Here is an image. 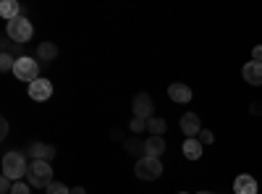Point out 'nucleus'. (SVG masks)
Wrapping results in <instances>:
<instances>
[{
    "mask_svg": "<svg viewBox=\"0 0 262 194\" xmlns=\"http://www.w3.org/2000/svg\"><path fill=\"white\" fill-rule=\"evenodd\" d=\"M27 179H29V186H37V189L45 186L48 189L53 184V168H50V163L48 160H32L29 170H27Z\"/></svg>",
    "mask_w": 262,
    "mask_h": 194,
    "instance_id": "1",
    "label": "nucleus"
},
{
    "mask_svg": "<svg viewBox=\"0 0 262 194\" xmlns=\"http://www.w3.org/2000/svg\"><path fill=\"white\" fill-rule=\"evenodd\" d=\"M29 163L24 153H6L3 155V176H8L11 181H18L21 176H27Z\"/></svg>",
    "mask_w": 262,
    "mask_h": 194,
    "instance_id": "2",
    "label": "nucleus"
},
{
    "mask_svg": "<svg viewBox=\"0 0 262 194\" xmlns=\"http://www.w3.org/2000/svg\"><path fill=\"white\" fill-rule=\"evenodd\" d=\"M6 34H8V39L16 42V45H27V42L32 39V34H34V27H32V21H29V18L18 16V18L8 21Z\"/></svg>",
    "mask_w": 262,
    "mask_h": 194,
    "instance_id": "3",
    "label": "nucleus"
},
{
    "mask_svg": "<svg viewBox=\"0 0 262 194\" xmlns=\"http://www.w3.org/2000/svg\"><path fill=\"white\" fill-rule=\"evenodd\" d=\"M134 174H137V179H142V181H158L160 176H163V163H160V158H139L137 160V168H134Z\"/></svg>",
    "mask_w": 262,
    "mask_h": 194,
    "instance_id": "4",
    "label": "nucleus"
},
{
    "mask_svg": "<svg viewBox=\"0 0 262 194\" xmlns=\"http://www.w3.org/2000/svg\"><path fill=\"white\" fill-rule=\"evenodd\" d=\"M13 74H16V79L27 81V84L37 81V79H39V63H37V58H29V55H21V58H16Z\"/></svg>",
    "mask_w": 262,
    "mask_h": 194,
    "instance_id": "5",
    "label": "nucleus"
},
{
    "mask_svg": "<svg viewBox=\"0 0 262 194\" xmlns=\"http://www.w3.org/2000/svg\"><path fill=\"white\" fill-rule=\"evenodd\" d=\"M131 111H134V118H142V121L155 118V105H152V97L147 92L134 95V100H131Z\"/></svg>",
    "mask_w": 262,
    "mask_h": 194,
    "instance_id": "6",
    "label": "nucleus"
},
{
    "mask_svg": "<svg viewBox=\"0 0 262 194\" xmlns=\"http://www.w3.org/2000/svg\"><path fill=\"white\" fill-rule=\"evenodd\" d=\"M29 97L32 100H37V102H45V100H50L53 97V81L50 79H37V81H32L29 84Z\"/></svg>",
    "mask_w": 262,
    "mask_h": 194,
    "instance_id": "7",
    "label": "nucleus"
},
{
    "mask_svg": "<svg viewBox=\"0 0 262 194\" xmlns=\"http://www.w3.org/2000/svg\"><path fill=\"white\" fill-rule=\"evenodd\" d=\"M181 132L186 134V139H196L202 132V123H200V116L196 113H184L181 116Z\"/></svg>",
    "mask_w": 262,
    "mask_h": 194,
    "instance_id": "8",
    "label": "nucleus"
},
{
    "mask_svg": "<svg viewBox=\"0 0 262 194\" xmlns=\"http://www.w3.org/2000/svg\"><path fill=\"white\" fill-rule=\"evenodd\" d=\"M242 76H244L247 84H252V87H262V63L249 60L247 66L242 69Z\"/></svg>",
    "mask_w": 262,
    "mask_h": 194,
    "instance_id": "9",
    "label": "nucleus"
},
{
    "mask_svg": "<svg viewBox=\"0 0 262 194\" xmlns=\"http://www.w3.org/2000/svg\"><path fill=\"white\" fill-rule=\"evenodd\" d=\"M165 153V142L163 137H147L144 144H142V155L144 158H160Z\"/></svg>",
    "mask_w": 262,
    "mask_h": 194,
    "instance_id": "10",
    "label": "nucleus"
},
{
    "mask_svg": "<svg viewBox=\"0 0 262 194\" xmlns=\"http://www.w3.org/2000/svg\"><path fill=\"white\" fill-rule=\"evenodd\" d=\"M29 158L32 160H53L55 158V147L53 144H45V142H34L32 147H29Z\"/></svg>",
    "mask_w": 262,
    "mask_h": 194,
    "instance_id": "11",
    "label": "nucleus"
},
{
    "mask_svg": "<svg viewBox=\"0 0 262 194\" xmlns=\"http://www.w3.org/2000/svg\"><path fill=\"white\" fill-rule=\"evenodd\" d=\"M168 97H170L173 102H179V105H186V102L191 100V90H189V84H181V81L170 84V87H168Z\"/></svg>",
    "mask_w": 262,
    "mask_h": 194,
    "instance_id": "12",
    "label": "nucleus"
},
{
    "mask_svg": "<svg viewBox=\"0 0 262 194\" xmlns=\"http://www.w3.org/2000/svg\"><path fill=\"white\" fill-rule=\"evenodd\" d=\"M233 194H257V181H254V176H249V174L236 176V181H233Z\"/></svg>",
    "mask_w": 262,
    "mask_h": 194,
    "instance_id": "13",
    "label": "nucleus"
},
{
    "mask_svg": "<svg viewBox=\"0 0 262 194\" xmlns=\"http://www.w3.org/2000/svg\"><path fill=\"white\" fill-rule=\"evenodd\" d=\"M181 153L186 160H200L202 153H205V144L200 139H184V147H181Z\"/></svg>",
    "mask_w": 262,
    "mask_h": 194,
    "instance_id": "14",
    "label": "nucleus"
},
{
    "mask_svg": "<svg viewBox=\"0 0 262 194\" xmlns=\"http://www.w3.org/2000/svg\"><path fill=\"white\" fill-rule=\"evenodd\" d=\"M0 16H3L6 21H13V18L21 16V6L16 3V0H3V3H0Z\"/></svg>",
    "mask_w": 262,
    "mask_h": 194,
    "instance_id": "15",
    "label": "nucleus"
},
{
    "mask_svg": "<svg viewBox=\"0 0 262 194\" xmlns=\"http://www.w3.org/2000/svg\"><path fill=\"white\" fill-rule=\"evenodd\" d=\"M37 58L42 63H48L53 58H58V45L55 42H39V48H37Z\"/></svg>",
    "mask_w": 262,
    "mask_h": 194,
    "instance_id": "16",
    "label": "nucleus"
},
{
    "mask_svg": "<svg viewBox=\"0 0 262 194\" xmlns=\"http://www.w3.org/2000/svg\"><path fill=\"white\" fill-rule=\"evenodd\" d=\"M147 132H149V137H163L165 134V118H149L147 121Z\"/></svg>",
    "mask_w": 262,
    "mask_h": 194,
    "instance_id": "17",
    "label": "nucleus"
},
{
    "mask_svg": "<svg viewBox=\"0 0 262 194\" xmlns=\"http://www.w3.org/2000/svg\"><path fill=\"white\" fill-rule=\"evenodd\" d=\"M13 66H16V58H13L11 53L0 55V71H13Z\"/></svg>",
    "mask_w": 262,
    "mask_h": 194,
    "instance_id": "18",
    "label": "nucleus"
},
{
    "mask_svg": "<svg viewBox=\"0 0 262 194\" xmlns=\"http://www.w3.org/2000/svg\"><path fill=\"white\" fill-rule=\"evenodd\" d=\"M48 194H71V189L66 186V184H60V181H53L48 186Z\"/></svg>",
    "mask_w": 262,
    "mask_h": 194,
    "instance_id": "19",
    "label": "nucleus"
},
{
    "mask_svg": "<svg viewBox=\"0 0 262 194\" xmlns=\"http://www.w3.org/2000/svg\"><path fill=\"white\" fill-rule=\"evenodd\" d=\"M11 194H32V189H29V184H24V181H13Z\"/></svg>",
    "mask_w": 262,
    "mask_h": 194,
    "instance_id": "20",
    "label": "nucleus"
},
{
    "mask_svg": "<svg viewBox=\"0 0 262 194\" xmlns=\"http://www.w3.org/2000/svg\"><path fill=\"white\" fill-rule=\"evenodd\" d=\"M196 139H200L202 144H212V142H215V134H212V132H207V128H202V132H200V137H196Z\"/></svg>",
    "mask_w": 262,
    "mask_h": 194,
    "instance_id": "21",
    "label": "nucleus"
},
{
    "mask_svg": "<svg viewBox=\"0 0 262 194\" xmlns=\"http://www.w3.org/2000/svg\"><path fill=\"white\" fill-rule=\"evenodd\" d=\"M144 128H147V121H142V118H134V121H131V132H134V134L144 132Z\"/></svg>",
    "mask_w": 262,
    "mask_h": 194,
    "instance_id": "22",
    "label": "nucleus"
},
{
    "mask_svg": "<svg viewBox=\"0 0 262 194\" xmlns=\"http://www.w3.org/2000/svg\"><path fill=\"white\" fill-rule=\"evenodd\" d=\"M6 137H8V121L0 118V139H6Z\"/></svg>",
    "mask_w": 262,
    "mask_h": 194,
    "instance_id": "23",
    "label": "nucleus"
},
{
    "mask_svg": "<svg viewBox=\"0 0 262 194\" xmlns=\"http://www.w3.org/2000/svg\"><path fill=\"white\" fill-rule=\"evenodd\" d=\"M252 60H257V63H262V45H257V48L252 50Z\"/></svg>",
    "mask_w": 262,
    "mask_h": 194,
    "instance_id": "24",
    "label": "nucleus"
},
{
    "mask_svg": "<svg viewBox=\"0 0 262 194\" xmlns=\"http://www.w3.org/2000/svg\"><path fill=\"white\" fill-rule=\"evenodd\" d=\"M126 149H128V153H139V144L131 139V142H126Z\"/></svg>",
    "mask_w": 262,
    "mask_h": 194,
    "instance_id": "25",
    "label": "nucleus"
},
{
    "mask_svg": "<svg viewBox=\"0 0 262 194\" xmlns=\"http://www.w3.org/2000/svg\"><path fill=\"white\" fill-rule=\"evenodd\" d=\"M71 194H86V191H84L81 186H74V189H71Z\"/></svg>",
    "mask_w": 262,
    "mask_h": 194,
    "instance_id": "26",
    "label": "nucleus"
},
{
    "mask_svg": "<svg viewBox=\"0 0 262 194\" xmlns=\"http://www.w3.org/2000/svg\"><path fill=\"white\" fill-rule=\"evenodd\" d=\"M196 194H212V191H196Z\"/></svg>",
    "mask_w": 262,
    "mask_h": 194,
    "instance_id": "27",
    "label": "nucleus"
},
{
    "mask_svg": "<svg viewBox=\"0 0 262 194\" xmlns=\"http://www.w3.org/2000/svg\"><path fill=\"white\" fill-rule=\"evenodd\" d=\"M179 194H186V191H179Z\"/></svg>",
    "mask_w": 262,
    "mask_h": 194,
    "instance_id": "28",
    "label": "nucleus"
}]
</instances>
